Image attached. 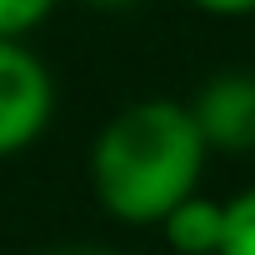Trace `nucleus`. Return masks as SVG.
<instances>
[{"mask_svg":"<svg viewBox=\"0 0 255 255\" xmlns=\"http://www.w3.org/2000/svg\"><path fill=\"white\" fill-rule=\"evenodd\" d=\"M205 140L185 100H130L90 140V195L120 225H155L175 200L200 190Z\"/></svg>","mask_w":255,"mask_h":255,"instance_id":"f257e3e1","label":"nucleus"},{"mask_svg":"<svg viewBox=\"0 0 255 255\" xmlns=\"http://www.w3.org/2000/svg\"><path fill=\"white\" fill-rule=\"evenodd\" d=\"M55 120V75L25 40H0V160L25 155Z\"/></svg>","mask_w":255,"mask_h":255,"instance_id":"f03ea898","label":"nucleus"},{"mask_svg":"<svg viewBox=\"0 0 255 255\" xmlns=\"http://www.w3.org/2000/svg\"><path fill=\"white\" fill-rule=\"evenodd\" d=\"M190 120H195L205 150L250 155L255 150V70L210 75L190 100Z\"/></svg>","mask_w":255,"mask_h":255,"instance_id":"7ed1b4c3","label":"nucleus"},{"mask_svg":"<svg viewBox=\"0 0 255 255\" xmlns=\"http://www.w3.org/2000/svg\"><path fill=\"white\" fill-rule=\"evenodd\" d=\"M155 225H160V235H165V245L175 255H215L220 235H225V200H210V195L190 190Z\"/></svg>","mask_w":255,"mask_h":255,"instance_id":"20e7f679","label":"nucleus"},{"mask_svg":"<svg viewBox=\"0 0 255 255\" xmlns=\"http://www.w3.org/2000/svg\"><path fill=\"white\" fill-rule=\"evenodd\" d=\"M215 255H255V185L225 200V235Z\"/></svg>","mask_w":255,"mask_h":255,"instance_id":"39448f33","label":"nucleus"},{"mask_svg":"<svg viewBox=\"0 0 255 255\" xmlns=\"http://www.w3.org/2000/svg\"><path fill=\"white\" fill-rule=\"evenodd\" d=\"M60 0H0V40H25L35 35Z\"/></svg>","mask_w":255,"mask_h":255,"instance_id":"423d86ee","label":"nucleus"},{"mask_svg":"<svg viewBox=\"0 0 255 255\" xmlns=\"http://www.w3.org/2000/svg\"><path fill=\"white\" fill-rule=\"evenodd\" d=\"M190 5L200 15H210V20H245V15H255V0H190Z\"/></svg>","mask_w":255,"mask_h":255,"instance_id":"0eeeda50","label":"nucleus"},{"mask_svg":"<svg viewBox=\"0 0 255 255\" xmlns=\"http://www.w3.org/2000/svg\"><path fill=\"white\" fill-rule=\"evenodd\" d=\"M80 5H90V10H135L145 0H80Z\"/></svg>","mask_w":255,"mask_h":255,"instance_id":"6e6552de","label":"nucleus"},{"mask_svg":"<svg viewBox=\"0 0 255 255\" xmlns=\"http://www.w3.org/2000/svg\"><path fill=\"white\" fill-rule=\"evenodd\" d=\"M55 255H120V250H100V245H75V250H55Z\"/></svg>","mask_w":255,"mask_h":255,"instance_id":"1a4fd4ad","label":"nucleus"}]
</instances>
